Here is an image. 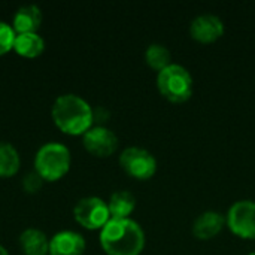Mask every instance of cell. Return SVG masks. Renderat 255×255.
Returning <instances> with one entry per match:
<instances>
[{
    "label": "cell",
    "instance_id": "3",
    "mask_svg": "<svg viewBox=\"0 0 255 255\" xmlns=\"http://www.w3.org/2000/svg\"><path fill=\"white\" fill-rule=\"evenodd\" d=\"M70 149L60 142L43 143L34 155V172L43 181H58L70 169Z\"/></svg>",
    "mask_w": 255,
    "mask_h": 255
},
{
    "label": "cell",
    "instance_id": "21",
    "mask_svg": "<svg viewBox=\"0 0 255 255\" xmlns=\"http://www.w3.org/2000/svg\"><path fill=\"white\" fill-rule=\"evenodd\" d=\"M250 255H255V253H251V254H250Z\"/></svg>",
    "mask_w": 255,
    "mask_h": 255
},
{
    "label": "cell",
    "instance_id": "10",
    "mask_svg": "<svg viewBox=\"0 0 255 255\" xmlns=\"http://www.w3.org/2000/svg\"><path fill=\"white\" fill-rule=\"evenodd\" d=\"M85 239L73 230H61L49 239V255H82Z\"/></svg>",
    "mask_w": 255,
    "mask_h": 255
},
{
    "label": "cell",
    "instance_id": "6",
    "mask_svg": "<svg viewBox=\"0 0 255 255\" xmlns=\"http://www.w3.org/2000/svg\"><path fill=\"white\" fill-rule=\"evenodd\" d=\"M75 220L88 230H102L111 220L108 203L100 197H84L73 208Z\"/></svg>",
    "mask_w": 255,
    "mask_h": 255
},
{
    "label": "cell",
    "instance_id": "15",
    "mask_svg": "<svg viewBox=\"0 0 255 255\" xmlns=\"http://www.w3.org/2000/svg\"><path fill=\"white\" fill-rule=\"evenodd\" d=\"M16 54L25 58H34L45 49V40L37 33H18L13 42Z\"/></svg>",
    "mask_w": 255,
    "mask_h": 255
},
{
    "label": "cell",
    "instance_id": "7",
    "mask_svg": "<svg viewBox=\"0 0 255 255\" xmlns=\"http://www.w3.org/2000/svg\"><path fill=\"white\" fill-rule=\"evenodd\" d=\"M226 224L242 239H255V202L239 200L227 212Z\"/></svg>",
    "mask_w": 255,
    "mask_h": 255
},
{
    "label": "cell",
    "instance_id": "2",
    "mask_svg": "<svg viewBox=\"0 0 255 255\" xmlns=\"http://www.w3.org/2000/svg\"><path fill=\"white\" fill-rule=\"evenodd\" d=\"M52 120L66 134H85L94 123V111L87 100L76 94L58 96L52 105Z\"/></svg>",
    "mask_w": 255,
    "mask_h": 255
},
{
    "label": "cell",
    "instance_id": "18",
    "mask_svg": "<svg viewBox=\"0 0 255 255\" xmlns=\"http://www.w3.org/2000/svg\"><path fill=\"white\" fill-rule=\"evenodd\" d=\"M15 37H16V33L13 27L4 21H0V55L13 49Z\"/></svg>",
    "mask_w": 255,
    "mask_h": 255
},
{
    "label": "cell",
    "instance_id": "20",
    "mask_svg": "<svg viewBox=\"0 0 255 255\" xmlns=\"http://www.w3.org/2000/svg\"><path fill=\"white\" fill-rule=\"evenodd\" d=\"M0 255H9V253H7V250L3 247V245H0Z\"/></svg>",
    "mask_w": 255,
    "mask_h": 255
},
{
    "label": "cell",
    "instance_id": "19",
    "mask_svg": "<svg viewBox=\"0 0 255 255\" xmlns=\"http://www.w3.org/2000/svg\"><path fill=\"white\" fill-rule=\"evenodd\" d=\"M43 179L36 173V172H30L22 178V187L27 193H36L37 190H40Z\"/></svg>",
    "mask_w": 255,
    "mask_h": 255
},
{
    "label": "cell",
    "instance_id": "14",
    "mask_svg": "<svg viewBox=\"0 0 255 255\" xmlns=\"http://www.w3.org/2000/svg\"><path fill=\"white\" fill-rule=\"evenodd\" d=\"M108 208H109L111 218L114 220L128 218L136 208V197L126 190L115 191L108 202Z\"/></svg>",
    "mask_w": 255,
    "mask_h": 255
},
{
    "label": "cell",
    "instance_id": "4",
    "mask_svg": "<svg viewBox=\"0 0 255 255\" xmlns=\"http://www.w3.org/2000/svg\"><path fill=\"white\" fill-rule=\"evenodd\" d=\"M157 88L160 94L172 103L187 102L194 91L191 73L181 64H170L157 75Z\"/></svg>",
    "mask_w": 255,
    "mask_h": 255
},
{
    "label": "cell",
    "instance_id": "8",
    "mask_svg": "<svg viewBox=\"0 0 255 255\" xmlns=\"http://www.w3.org/2000/svg\"><path fill=\"white\" fill-rule=\"evenodd\" d=\"M82 143L90 154L96 157H109L118 148V137L105 126H93L82 136Z\"/></svg>",
    "mask_w": 255,
    "mask_h": 255
},
{
    "label": "cell",
    "instance_id": "13",
    "mask_svg": "<svg viewBox=\"0 0 255 255\" xmlns=\"http://www.w3.org/2000/svg\"><path fill=\"white\" fill-rule=\"evenodd\" d=\"M19 245L25 255H49V239L39 229H25L19 235Z\"/></svg>",
    "mask_w": 255,
    "mask_h": 255
},
{
    "label": "cell",
    "instance_id": "16",
    "mask_svg": "<svg viewBox=\"0 0 255 255\" xmlns=\"http://www.w3.org/2000/svg\"><path fill=\"white\" fill-rule=\"evenodd\" d=\"M21 166V158L16 148L4 140H0V176H13Z\"/></svg>",
    "mask_w": 255,
    "mask_h": 255
},
{
    "label": "cell",
    "instance_id": "1",
    "mask_svg": "<svg viewBox=\"0 0 255 255\" xmlns=\"http://www.w3.org/2000/svg\"><path fill=\"white\" fill-rule=\"evenodd\" d=\"M100 245L108 255H139L145 248V233L131 218H111L100 230Z\"/></svg>",
    "mask_w": 255,
    "mask_h": 255
},
{
    "label": "cell",
    "instance_id": "9",
    "mask_svg": "<svg viewBox=\"0 0 255 255\" xmlns=\"http://www.w3.org/2000/svg\"><path fill=\"white\" fill-rule=\"evenodd\" d=\"M190 34L202 43H212L224 34V22L214 13L197 15L190 24Z\"/></svg>",
    "mask_w": 255,
    "mask_h": 255
},
{
    "label": "cell",
    "instance_id": "5",
    "mask_svg": "<svg viewBox=\"0 0 255 255\" xmlns=\"http://www.w3.org/2000/svg\"><path fill=\"white\" fill-rule=\"evenodd\" d=\"M120 166L128 176L139 181H148L157 172L155 157L148 149L139 146L126 148L120 155Z\"/></svg>",
    "mask_w": 255,
    "mask_h": 255
},
{
    "label": "cell",
    "instance_id": "17",
    "mask_svg": "<svg viewBox=\"0 0 255 255\" xmlns=\"http://www.w3.org/2000/svg\"><path fill=\"white\" fill-rule=\"evenodd\" d=\"M172 54L170 51L161 45V43H152L145 51V61L149 67H152L157 72H161L167 66H170Z\"/></svg>",
    "mask_w": 255,
    "mask_h": 255
},
{
    "label": "cell",
    "instance_id": "11",
    "mask_svg": "<svg viewBox=\"0 0 255 255\" xmlns=\"http://www.w3.org/2000/svg\"><path fill=\"white\" fill-rule=\"evenodd\" d=\"M226 226V218L215 211H206L200 214L193 224V235L200 241H209L215 238Z\"/></svg>",
    "mask_w": 255,
    "mask_h": 255
},
{
    "label": "cell",
    "instance_id": "12",
    "mask_svg": "<svg viewBox=\"0 0 255 255\" xmlns=\"http://www.w3.org/2000/svg\"><path fill=\"white\" fill-rule=\"evenodd\" d=\"M42 22V10L36 4H24L18 7L12 18L15 33H37Z\"/></svg>",
    "mask_w": 255,
    "mask_h": 255
}]
</instances>
